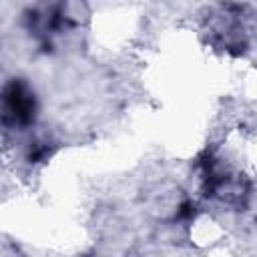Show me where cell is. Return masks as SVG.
I'll list each match as a JSON object with an SVG mask.
<instances>
[{"label": "cell", "mask_w": 257, "mask_h": 257, "mask_svg": "<svg viewBox=\"0 0 257 257\" xmlns=\"http://www.w3.org/2000/svg\"><path fill=\"white\" fill-rule=\"evenodd\" d=\"M36 116V98L22 80L8 82L0 92V120L10 128L28 126Z\"/></svg>", "instance_id": "6da1fadb"}]
</instances>
